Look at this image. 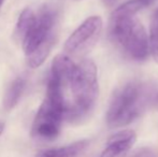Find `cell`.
<instances>
[{"mask_svg": "<svg viewBox=\"0 0 158 157\" xmlns=\"http://www.w3.org/2000/svg\"><path fill=\"white\" fill-rule=\"evenodd\" d=\"M156 0H129L122 4L119 8L114 10L111 17H126V16H135L139 11L146 6H151Z\"/></svg>", "mask_w": 158, "mask_h": 157, "instance_id": "11", "label": "cell"}, {"mask_svg": "<svg viewBox=\"0 0 158 157\" xmlns=\"http://www.w3.org/2000/svg\"><path fill=\"white\" fill-rule=\"evenodd\" d=\"M71 101L66 119L71 123H80L94 109L99 94L97 67L90 59L77 64L68 83Z\"/></svg>", "mask_w": 158, "mask_h": 157, "instance_id": "3", "label": "cell"}, {"mask_svg": "<svg viewBox=\"0 0 158 157\" xmlns=\"http://www.w3.org/2000/svg\"><path fill=\"white\" fill-rule=\"evenodd\" d=\"M102 1H103V3L106 4V6L112 8V6L115 4V2H116V0H102Z\"/></svg>", "mask_w": 158, "mask_h": 157, "instance_id": "14", "label": "cell"}, {"mask_svg": "<svg viewBox=\"0 0 158 157\" xmlns=\"http://www.w3.org/2000/svg\"><path fill=\"white\" fill-rule=\"evenodd\" d=\"M150 52L158 64V9L153 14L150 28Z\"/></svg>", "mask_w": 158, "mask_h": 157, "instance_id": "12", "label": "cell"}, {"mask_svg": "<svg viewBox=\"0 0 158 157\" xmlns=\"http://www.w3.org/2000/svg\"><path fill=\"white\" fill-rule=\"evenodd\" d=\"M156 97L146 84L139 81L127 82L116 88L111 97L106 112V124L110 128H119L132 123L144 112Z\"/></svg>", "mask_w": 158, "mask_h": 157, "instance_id": "1", "label": "cell"}, {"mask_svg": "<svg viewBox=\"0 0 158 157\" xmlns=\"http://www.w3.org/2000/svg\"><path fill=\"white\" fill-rule=\"evenodd\" d=\"M129 157H155V155L151 151H148V150H141V151L133 153L132 155Z\"/></svg>", "mask_w": 158, "mask_h": 157, "instance_id": "13", "label": "cell"}, {"mask_svg": "<svg viewBox=\"0 0 158 157\" xmlns=\"http://www.w3.org/2000/svg\"><path fill=\"white\" fill-rule=\"evenodd\" d=\"M56 11L48 6H42L32 27L21 42L27 65L30 68L40 67L48 57L56 40Z\"/></svg>", "mask_w": 158, "mask_h": 157, "instance_id": "4", "label": "cell"}, {"mask_svg": "<svg viewBox=\"0 0 158 157\" xmlns=\"http://www.w3.org/2000/svg\"><path fill=\"white\" fill-rule=\"evenodd\" d=\"M64 87L48 76L46 93L31 125V137L41 141H52L59 136L66 119L69 101Z\"/></svg>", "mask_w": 158, "mask_h": 157, "instance_id": "2", "label": "cell"}, {"mask_svg": "<svg viewBox=\"0 0 158 157\" xmlns=\"http://www.w3.org/2000/svg\"><path fill=\"white\" fill-rule=\"evenodd\" d=\"M153 105H155V108H156V109H158V94L156 95V97H155L154 102H153Z\"/></svg>", "mask_w": 158, "mask_h": 157, "instance_id": "15", "label": "cell"}, {"mask_svg": "<svg viewBox=\"0 0 158 157\" xmlns=\"http://www.w3.org/2000/svg\"><path fill=\"white\" fill-rule=\"evenodd\" d=\"M89 145L88 140H80L64 147L40 151L35 157H79Z\"/></svg>", "mask_w": 158, "mask_h": 157, "instance_id": "8", "label": "cell"}, {"mask_svg": "<svg viewBox=\"0 0 158 157\" xmlns=\"http://www.w3.org/2000/svg\"><path fill=\"white\" fill-rule=\"evenodd\" d=\"M137 141L133 130L126 129L110 137L100 157H126Z\"/></svg>", "mask_w": 158, "mask_h": 157, "instance_id": "7", "label": "cell"}, {"mask_svg": "<svg viewBox=\"0 0 158 157\" xmlns=\"http://www.w3.org/2000/svg\"><path fill=\"white\" fill-rule=\"evenodd\" d=\"M35 19H37V14L33 12L31 9L27 8L22 11L19 19H17L16 27H15V32H14L15 39L17 41L19 42L23 41V39L28 34L30 28L32 27Z\"/></svg>", "mask_w": 158, "mask_h": 157, "instance_id": "10", "label": "cell"}, {"mask_svg": "<svg viewBox=\"0 0 158 157\" xmlns=\"http://www.w3.org/2000/svg\"><path fill=\"white\" fill-rule=\"evenodd\" d=\"M25 86H26L25 79L21 78V76L14 79L11 82L3 97V108L6 111H11V110H13L16 107L19 99L23 96V93L25 90Z\"/></svg>", "mask_w": 158, "mask_h": 157, "instance_id": "9", "label": "cell"}, {"mask_svg": "<svg viewBox=\"0 0 158 157\" xmlns=\"http://www.w3.org/2000/svg\"><path fill=\"white\" fill-rule=\"evenodd\" d=\"M3 2H4V0H0V9H1L2 4H3Z\"/></svg>", "mask_w": 158, "mask_h": 157, "instance_id": "17", "label": "cell"}, {"mask_svg": "<svg viewBox=\"0 0 158 157\" xmlns=\"http://www.w3.org/2000/svg\"><path fill=\"white\" fill-rule=\"evenodd\" d=\"M102 30L100 16L86 19L66 40L64 50L71 55H83L96 44Z\"/></svg>", "mask_w": 158, "mask_h": 157, "instance_id": "6", "label": "cell"}, {"mask_svg": "<svg viewBox=\"0 0 158 157\" xmlns=\"http://www.w3.org/2000/svg\"><path fill=\"white\" fill-rule=\"evenodd\" d=\"M3 129H4V123L3 122H0V136H1L2 132H3Z\"/></svg>", "mask_w": 158, "mask_h": 157, "instance_id": "16", "label": "cell"}, {"mask_svg": "<svg viewBox=\"0 0 158 157\" xmlns=\"http://www.w3.org/2000/svg\"><path fill=\"white\" fill-rule=\"evenodd\" d=\"M111 36L125 54L135 60H144L150 51L145 28L135 16L111 17Z\"/></svg>", "mask_w": 158, "mask_h": 157, "instance_id": "5", "label": "cell"}]
</instances>
